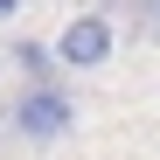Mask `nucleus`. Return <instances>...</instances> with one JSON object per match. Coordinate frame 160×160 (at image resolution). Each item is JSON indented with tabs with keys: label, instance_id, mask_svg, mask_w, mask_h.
Wrapping results in <instances>:
<instances>
[{
	"label": "nucleus",
	"instance_id": "f257e3e1",
	"mask_svg": "<svg viewBox=\"0 0 160 160\" xmlns=\"http://www.w3.org/2000/svg\"><path fill=\"white\" fill-rule=\"evenodd\" d=\"M7 125H14V139H28V146H56V139H70L77 104H70V91H63V84H21Z\"/></svg>",
	"mask_w": 160,
	"mask_h": 160
},
{
	"label": "nucleus",
	"instance_id": "f03ea898",
	"mask_svg": "<svg viewBox=\"0 0 160 160\" xmlns=\"http://www.w3.org/2000/svg\"><path fill=\"white\" fill-rule=\"evenodd\" d=\"M112 49H118L112 14H70V21H63V35H56L63 70H104V63H112Z\"/></svg>",
	"mask_w": 160,
	"mask_h": 160
},
{
	"label": "nucleus",
	"instance_id": "7ed1b4c3",
	"mask_svg": "<svg viewBox=\"0 0 160 160\" xmlns=\"http://www.w3.org/2000/svg\"><path fill=\"white\" fill-rule=\"evenodd\" d=\"M14 70L28 77V84H56L63 56H56V42H14Z\"/></svg>",
	"mask_w": 160,
	"mask_h": 160
},
{
	"label": "nucleus",
	"instance_id": "20e7f679",
	"mask_svg": "<svg viewBox=\"0 0 160 160\" xmlns=\"http://www.w3.org/2000/svg\"><path fill=\"white\" fill-rule=\"evenodd\" d=\"M21 7H28V0H0V28H7V21H14Z\"/></svg>",
	"mask_w": 160,
	"mask_h": 160
}]
</instances>
